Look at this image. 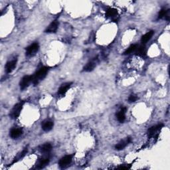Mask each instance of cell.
<instances>
[{"mask_svg":"<svg viewBox=\"0 0 170 170\" xmlns=\"http://www.w3.org/2000/svg\"><path fill=\"white\" fill-rule=\"evenodd\" d=\"M49 71V68L46 67H43L39 70L37 73L33 76V83L34 85H37L43 80Z\"/></svg>","mask_w":170,"mask_h":170,"instance_id":"6da1fadb","label":"cell"},{"mask_svg":"<svg viewBox=\"0 0 170 170\" xmlns=\"http://www.w3.org/2000/svg\"><path fill=\"white\" fill-rule=\"evenodd\" d=\"M23 104H24V102H20L19 103L16 104L13 106V108L11 109L9 116H10V117L12 119H17L19 117V116L20 115L21 111L22 110Z\"/></svg>","mask_w":170,"mask_h":170,"instance_id":"7a4b0ae2","label":"cell"},{"mask_svg":"<svg viewBox=\"0 0 170 170\" xmlns=\"http://www.w3.org/2000/svg\"><path fill=\"white\" fill-rule=\"evenodd\" d=\"M33 82V76H30V75H27V76H25L23 77L22 80L20 82V88L21 90H25V88H27L29 85H30V83Z\"/></svg>","mask_w":170,"mask_h":170,"instance_id":"3957f363","label":"cell"},{"mask_svg":"<svg viewBox=\"0 0 170 170\" xmlns=\"http://www.w3.org/2000/svg\"><path fill=\"white\" fill-rule=\"evenodd\" d=\"M72 160H73V155H68L62 158L59 162L60 167H61V168H65V167H67L70 164H71Z\"/></svg>","mask_w":170,"mask_h":170,"instance_id":"277c9868","label":"cell"},{"mask_svg":"<svg viewBox=\"0 0 170 170\" xmlns=\"http://www.w3.org/2000/svg\"><path fill=\"white\" fill-rule=\"evenodd\" d=\"M39 44L37 43H35L32 45L28 46L26 51V55L28 57H32L36 54V53L39 51Z\"/></svg>","mask_w":170,"mask_h":170,"instance_id":"5b68a950","label":"cell"},{"mask_svg":"<svg viewBox=\"0 0 170 170\" xmlns=\"http://www.w3.org/2000/svg\"><path fill=\"white\" fill-rule=\"evenodd\" d=\"M58 27H59V22L57 21H54L51 24L49 25L45 30V33H53L57 31Z\"/></svg>","mask_w":170,"mask_h":170,"instance_id":"8992f818","label":"cell"},{"mask_svg":"<svg viewBox=\"0 0 170 170\" xmlns=\"http://www.w3.org/2000/svg\"><path fill=\"white\" fill-rule=\"evenodd\" d=\"M132 139L130 138H127L126 139H124V140H122L118 144H116L115 146V149L117 150H122L124 149V148L126 147V146L128 144H130L131 142Z\"/></svg>","mask_w":170,"mask_h":170,"instance_id":"52a82bcc","label":"cell"},{"mask_svg":"<svg viewBox=\"0 0 170 170\" xmlns=\"http://www.w3.org/2000/svg\"><path fill=\"white\" fill-rule=\"evenodd\" d=\"M163 126H164V125L160 124H158L156 126H154L151 127L148 131V136L150 137L155 136V134H156V132H158V131H159V130H161L163 128Z\"/></svg>","mask_w":170,"mask_h":170,"instance_id":"ba28073f","label":"cell"},{"mask_svg":"<svg viewBox=\"0 0 170 170\" xmlns=\"http://www.w3.org/2000/svg\"><path fill=\"white\" fill-rule=\"evenodd\" d=\"M54 124L52 121L50 120H46L42 123V129L45 132H49L51 130H52Z\"/></svg>","mask_w":170,"mask_h":170,"instance_id":"9c48e42d","label":"cell"},{"mask_svg":"<svg viewBox=\"0 0 170 170\" xmlns=\"http://www.w3.org/2000/svg\"><path fill=\"white\" fill-rule=\"evenodd\" d=\"M71 85L72 83H64L62 84L61 85V87L59 88V94L61 95V96H63L65 94H66V92L68 91V90L71 87Z\"/></svg>","mask_w":170,"mask_h":170,"instance_id":"30bf717a","label":"cell"},{"mask_svg":"<svg viewBox=\"0 0 170 170\" xmlns=\"http://www.w3.org/2000/svg\"><path fill=\"white\" fill-rule=\"evenodd\" d=\"M16 65H17V60H13L7 62L6 65V70L8 73H10L15 69Z\"/></svg>","mask_w":170,"mask_h":170,"instance_id":"8fae6325","label":"cell"},{"mask_svg":"<svg viewBox=\"0 0 170 170\" xmlns=\"http://www.w3.org/2000/svg\"><path fill=\"white\" fill-rule=\"evenodd\" d=\"M126 112V108H122L121 110L118 112L116 116H117L118 120L119 121L120 123H123L126 120V116L125 114Z\"/></svg>","mask_w":170,"mask_h":170,"instance_id":"7c38bea8","label":"cell"},{"mask_svg":"<svg viewBox=\"0 0 170 170\" xmlns=\"http://www.w3.org/2000/svg\"><path fill=\"white\" fill-rule=\"evenodd\" d=\"M22 130L21 128H13L11 130L10 136L13 139L17 138L22 134Z\"/></svg>","mask_w":170,"mask_h":170,"instance_id":"4fadbf2b","label":"cell"},{"mask_svg":"<svg viewBox=\"0 0 170 170\" xmlns=\"http://www.w3.org/2000/svg\"><path fill=\"white\" fill-rule=\"evenodd\" d=\"M153 35V31H150L148 32L147 33L144 35L142 37V39H141V41L142 43H147V42L150 40L151 38H152V36Z\"/></svg>","mask_w":170,"mask_h":170,"instance_id":"5bb4252c","label":"cell"},{"mask_svg":"<svg viewBox=\"0 0 170 170\" xmlns=\"http://www.w3.org/2000/svg\"><path fill=\"white\" fill-rule=\"evenodd\" d=\"M118 15V11L114 8H110L106 11V16L107 17H116V16Z\"/></svg>","mask_w":170,"mask_h":170,"instance_id":"9a60e30c","label":"cell"},{"mask_svg":"<svg viewBox=\"0 0 170 170\" xmlns=\"http://www.w3.org/2000/svg\"><path fill=\"white\" fill-rule=\"evenodd\" d=\"M49 163V158H42V159L39 160V162L38 168L39 169L43 168V167H45L46 166H47Z\"/></svg>","mask_w":170,"mask_h":170,"instance_id":"2e32d148","label":"cell"},{"mask_svg":"<svg viewBox=\"0 0 170 170\" xmlns=\"http://www.w3.org/2000/svg\"><path fill=\"white\" fill-rule=\"evenodd\" d=\"M95 67H96V64H95V62H92V61L89 62L85 65V67H84L83 71L85 72H90L93 71V69L95 68Z\"/></svg>","mask_w":170,"mask_h":170,"instance_id":"e0dca14e","label":"cell"},{"mask_svg":"<svg viewBox=\"0 0 170 170\" xmlns=\"http://www.w3.org/2000/svg\"><path fill=\"white\" fill-rule=\"evenodd\" d=\"M169 13V9H162L161 11L159 12V15H158V17L160 19L166 17L167 20H169V16L168 15Z\"/></svg>","mask_w":170,"mask_h":170,"instance_id":"ac0fdd59","label":"cell"},{"mask_svg":"<svg viewBox=\"0 0 170 170\" xmlns=\"http://www.w3.org/2000/svg\"><path fill=\"white\" fill-rule=\"evenodd\" d=\"M52 149V146L49 143H46L41 146V150L43 153H49Z\"/></svg>","mask_w":170,"mask_h":170,"instance_id":"d6986e66","label":"cell"},{"mask_svg":"<svg viewBox=\"0 0 170 170\" xmlns=\"http://www.w3.org/2000/svg\"><path fill=\"white\" fill-rule=\"evenodd\" d=\"M137 55H138L139 56H144L146 55V46L144 45H141L139 46V47L137 48Z\"/></svg>","mask_w":170,"mask_h":170,"instance_id":"ffe728a7","label":"cell"},{"mask_svg":"<svg viewBox=\"0 0 170 170\" xmlns=\"http://www.w3.org/2000/svg\"><path fill=\"white\" fill-rule=\"evenodd\" d=\"M138 47V45H132L130 46H129V48H128V49L124 52V55H129L130 53H132L134 51H136L137 48Z\"/></svg>","mask_w":170,"mask_h":170,"instance_id":"44dd1931","label":"cell"},{"mask_svg":"<svg viewBox=\"0 0 170 170\" xmlns=\"http://www.w3.org/2000/svg\"><path fill=\"white\" fill-rule=\"evenodd\" d=\"M138 99V98L136 95L131 94L128 98V102H130V103H133V102H136Z\"/></svg>","mask_w":170,"mask_h":170,"instance_id":"7402d4cb","label":"cell"},{"mask_svg":"<svg viewBox=\"0 0 170 170\" xmlns=\"http://www.w3.org/2000/svg\"><path fill=\"white\" fill-rule=\"evenodd\" d=\"M129 168H130V167L125 166H122L118 167V169H129Z\"/></svg>","mask_w":170,"mask_h":170,"instance_id":"603a6c76","label":"cell"}]
</instances>
